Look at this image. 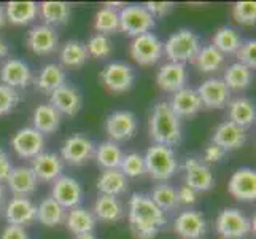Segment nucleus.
<instances>
[{"instance_id":"f257e3e1","label":"nucleus","mask_w":256,"mask_h":239,"mask_svg":"<svg viewBox=\"0 0 256 239\" xmlns=\"http://www.w3.org/2000/svg\"><path fill=\"white\" fill-rule=\"evenodd\" d=\"M128 220L136 239H154L166 226V215L152 198L144 193H134L128 204Z\"/></svg>"},{"instance_id":"f03ea898","label":"nucleus","mask_w":256,"mask_h":239,"mask_svg":"<svg viewBox=\"0 0 256 239\" xmlns=\"http://www.w3.org/2000/svg\"><path fill=\"white\" fill-rule=\"evenodd\" d=\"M150 137L154 144L174 147L182 142V121L172 112L169 102H158L150 117Z\"/></svg>"},{"instance_id":"7ed1b4c3","label":"nucleus","mask_w":256,"mask_h":239,"mask_svg":"<svg viewBox=\"0 0 256 239\" xmlns=\"http://www.w3.org/2000/svg\"><path fill=\"white\" fill-rule=\"evenodd\" d=\"M144 159L146 174L152 175L154 180H169L176 174V169H178V161H176L174 148L166 145L153 144L146 150Z\"/></svg>"},{"instance_id":"20e7f679","label":"nucleus","mask_w":256,"mask_h":239,"mask_svg":"<svg viewBox=\"0 0 256 239\" xmlns=\"http://www.w3.org/2000/svg\"><path fill=\"white\" fill-rule=\"evenodd\" d=\"M200 39L190 29H182L172 34L164 43V55L169 63L184 64L186 61H194L200 50Z\"/></svg>"},{"instance_id":"39448f33","label":"nucleus","mask_w":256,"mask_h":239,"mask_svg":"<svg viewBox=\"0 0 256 239\" xmlns=\"http://www.w3.org/2000/svg\"><path fill=\"white\" fill-rule=\"evenodd\" d=\"M120 16V31L128 34L129 37L148 34L154 28V18L144 5H124L118 12Z\"/></svg>"},{"instance_id":"423d86ee","label":"nucleus","mask_w":256,"mask_h":239,"mask_svg":"<svg viewBox=\"0 0 256 239\" xmlns=\"http://www.w3.org/2000/svg\"><path fill=\"white\" fill-rule=\"evenodd\" d=\"M216 231L223 239H242L252 231V220L236 207H228L216 217Z\"/></svg>"},{"instance_id":"0eeeda50","label":"nucleus","mask_w":256,"mask_h":239,"mask_svg":"<svg viewBox=\"0 0 256 239\" xmlns=\"http://www.w3.org/2000/svg\"><path fill=\"white\" fill-rule=\"evenodd\" d=\"M164 55V43L154 34L148 32L130 42V56L140 66H153Z\"/></svg>"},{"instance_id":"6e6552de","label":"nucleus","mask_w":256,"mask_h":239,"mask_svg":"<svg viewBox=\"0 0 256 239\" xmlns=\"http://www.w3.org/2000/svg\"><path fill=\"white\" fill-rule=\"evenodd\" d=\"M104 86L112 93H126L136 82V72L124 63H110L100 72Z\"/></svg>"},{"instance_id":"1a4fd4ad","label":"nucleus","mask_w":256,"mask_h":239,"mask_svg":"<svg viewBox=\"0 0 256 239\" xmlns=\"http://www.w3.org/2000/svg\"><path fill=\"white\" fill-rule=\"evenodd\" d=\"M137 131V118L132 112L118 110L110 113L105 120V132L112 142H126L132 139Z\"/></svg>"},{"instance_id":"9d476101","label":"nucleus","mask_w":256,"mask_h":239,"mask_svg":"<svg viewBox=\"0 0 256 239\" xmlns=\"http://www.w3.org/2000/svg\"><path fill=\"white\" fill-rule=\"evenodd\" d=\"M83 187L74 177L60 175L59 179L52 182L51 198L54 199L58 204L62 206L66 210L78 207L83 201Z\"/></svg>"},{"instance_id":"9b49d317","label":"nucleus","mask_w":256,"mask_h":239,"mask_svg":"<svg viewBox=\"0 0 256 239\" xmlns=\"http://www.w3.org/2000/svg\"><path fill=\"white\" fill-rule=\"evenodd\" d=\"M12 147L18 156L34 159L45 148V136L35 128H21L12 137Z\"/></svg>"},{"instance_id":"f8f14e48","label":"nucleus","mask_w":256,"mask_h":239,"mask_svg":"<svg viewBox=\"0 0 256 239\" xmlns=\"http://www.w3.org/2000/svg\"><path fill=\"white\" fill-rule=\"evenodd\" d=\"M94 144L83 134L70 136L60 150V159L72 166H82L94 156Z\"/></svg>"},{"instance_id":"ddd939ff","label":"nucleus","mask_w":256,"mask_h":239,"mask_svg":"<svg viewBox=\"0 0 256 239\" xmlns=\"http://www.w3.org/2000/svg\"><path fill=\"white\" fill-rule=\"evenodd\" d=\"M28 48L38 56H46L54 53L59 47V35L54 28L46 24L34 26L28 32Z\"/></svg>"},{"instance_id":"4468645a","label":"nucleus","mask_w":256,"mask_h":239,"mask_svg":"<svg viewBox=\"0 0 256 239\" xmlns=\"http://www.w3.org/2000/svg\"><path fill=\"white\" fill-rule=\"evenodd\" d=\"M196 91L202 102V107L208 110L226 107L229 97H231V91L228 90L222 78H207Z\"/></svg>"},{"instance_id":"2eb2a0df","label":"nucleus","mask_w":256,"mask_h":239,"mask_svg":"<svg viewBox=\"0 0 256 239\" xmlns=\"http://www.w3.org/2000/svg\"><path fill=\"white\" fill-rule=\"evenodd\" d=\"M228 191L237 201L250 202L256 199V172L250 167L237 169L228 183Z\"/></svg>"},{"instance_id":"dca6fc26","label":"nucleus","mask_w":256,"mask_h":239,"mask_svg":"<svg viewBox=\"0 0 256 239\" xmlns=\"http://www.w3.org/2000/svg\"><path fill=\"white\" fill-rule=\"evenodd\" d=\"M5 218L8 225L28 226L37 220V206L29 198L14 196L6 202Z\"/></svg>"},{"instance_id":"f3484780","label":"nucleus","mask_w":256,"mask_h":239,"mask_svg":"<svg viewBox=\"0 0 256 239\" xmlns=\"http://www.w3.org/2000/svg\"><path fill=\"white\" fill-rule=\"evenodd\" d=\"M184 182L194 191H208L215 183L210 167L198 158H188L184 161Z\"/></svg>"},{"instance_id":"a211bd4d","label":"nucleus","mask_w":256,"mask_h":239,"mask_svg":"<svg viewBox=\"0 0 256 239\" xmlns=\"http://www.w3.org/2000/svg\"><path fill=\"white\" fill-rule=\"evenodd\" d=\"M30 169L34 175L37 177V180L42 182H54L62 175L64 171V161L60 159L59 155L51 152H42L32 159Z\"/></svg>"},{"instance_id":"6ab92c4d","label":"nucleus","mask_w":256,"mask_h":239,"mask_svg":"<svg viewBox=\"0 0 256 239\" xmlns=\"http://www.w3.org/2000/svg\"><path fill=\"white\" fill-rule=\"evenodd\" d=\"M206 229V218L198 210H183L174 222V231L183 239H199Z\"/></svg>"},{"instance_id":"aec40b11","label":"nucleus","mask_w":256,"mask_h":239,"mask_svg":"<svg viewBox=\"0 0 256 239\" xmlns=\"http://www.w3.org/2000/svg\"><path fill=\"white\" fill-rule=\"evenodd\" d=\"M0 80L2 85H6L18 90V88H28L32 82V70L21 59H6L0 69Z\"/></svg>"},{"instance_id":"412c9836","label":"nucleus","mask_w":256,"mask_h":239,"mask_svg":"<svg viewBox=\"0 0 256 239\" xmlns=\"http://www.w3.org/2000/svg\"><path fill=\"white\" fill-rule=\"evenodd\" d=\"M245 140H246V131L231 121H223L222 125H218L214 136H212V144L223 148L224 152L239 150L240 147H244Z\"/></svg>"},{"instance_id":"4be33fe9","label":"nucleus","mask_w":256,"mask_h":239,"mask_svg":"<svg viewBox=\"0 0 256 239\" xmlns=\"http://www.w3.org/2000/svg\"><path fill=\"white\" fill-rule=\"evenodd\" d=\"M188 72L184 64L167 63L164 64L156 75V83L166 93H176L186 86Z\"/></svg>"},{"instance_id":"5701e85b","label":"nucleus","mask_w":256,"mask_h":239,"mask_svg":"<svg viewBox=\"0 0 256 239\" xmlns=\"http://www.w3.org/2000/svg\"><path fill=\"white\" fill-rule=\"evenodd\" d=\"M50 104L60 115L75 117V115L82 110V96L75 88L64 85L50 94Z\"/></svg>"},{"instance_id":"b1692460","label":"nucleus","mask_w":256,"mask_h":239,"mask_svg":"<svg viewBox=\"0 0 256 239\" xmlns=\"http://www.w3.org/2000/svg\"><path fill=\"white\" fill-rule=\"evenodd\" d=\"M6 183L14 196L28 198L37 191L38 180H37V177L34 175L30 167L18 166L12 169L10 175H8V179H6Z\"/></svg>"},{"instance_id":"393cba45","label":"nucleus","mask_w":256,"mask_h":239,"mask_svg":"<svg viewBox=\"0 0 256 239\" xmlns=\"http://www.w3.org/2000/svg\"><path fill=\"white\" fill-rule=\"evenodd\" d=\"M169 105H170L172 112L178 118L194 117V115L199 113L202 109V102L198 96V91L192 90V88H188V86H184L180 91L174 93Z\"/></svg>"},{"instance_id":"a878e982","label":"nucleus","mask_w":256,"mask_h":239,"mask_svg":"<svg viewBox=\"0 0 256 239\" xmlns=\"http://www.w3.org/2000/svg\"><path fill=\"white\" fill-rule=\"evenodd\" d=\"M92 214L96 220H100L105 223H113L120 222L124 217V207L122 202L114 198V196H107V194H99L94 202Z\"/></svg>"},{"instance_id":"bb28decb","label":"nucleus","mask_w":256,"mask_h":239,"mask_svg":"<svg viewBox=\"0 0 256 239\" xmlns=\"http://www.w3.org/2000/svg\"><path fill=\"white\" fill-rule=\"evenodd\" d=\"M96 185H97V190H99L100 194L118 198L128 191L129 180L120 169H107L99 175Z\"/></svg>"},{"instance_id":"cd10ccee","label":"nucleus","mask_w":256,"mask_h":239,"mask_svg":"<svg viewBox=\"0 0 256 239\" xmlns=\"http://www.w3.org/2000/svg\"><path fill=\"white\" fill-rule=\"evenodd\" d=\"M34 126L38 132L45 134H52L56 132L60 126V121H62V115H60L52 105L48 104H40L34 112Z\"/></svg>"},{"instance_id":"c85d7f7f","label":"nucleus","mask_w":256,"mask_h":239,"mask_svg":"<svg viewBox=\"0 0 256 239\" xmlns=\"http://www.w3.org/2000/svg\"><path fill=\"white\" fill-rule=\"evenodd\" d=\"M66 226L68 228L70 233L76 234H84V233H92L96 228V217L91 210H88L82 206L68 209L66 212Z\"/></svg>"},{"instance_id":"c756f323","label":"nucleus","mask_w":256,"mask_h":239,"mask_svg":"<svg viewBox=\"0 0 256 239\" xmlns=\"http://www.w3.org/2000/svg\"><path fill=\"white\" fill-rule=\"evenodd\" d=\"M64 85H66V74L59 64L43 66L40 74L35 78V86L38 88V91L46 94H51L52 91H56L58 88Z\"/></svg>"},{"instance_id":"7c9ffc66","label":"nucleus","mask_w":256,"mask_h":239,"mask_svg":"<svg viewBox=\"0 0 256 239\" xmlns=\"http://www.w3.org/2000/svg\"><path fill=\"white\" fill-rule=\"evenodd\" d=\"M256 118L254 105L246 97H237L229 102V121L234 123L239 128L246 129L253 125Z\"/></svg>"},{"instance_id":"2f4dec72","label":"nucleus","mask_w":256,"mask_h":239,"mask_svg":"<svg viewBox=\"0 0 256 239\" xmlns=\"http://www.w3.org/2000/svg\"><path fill=\"white\" fill-rule=\"evenodd\" d=\"M5 16L12 24H29L38 16V5L35 2H10L5 7Z\"/></svg>"},{"instance_id":"473e14b6","label":"nucleus","mask_w":256,"mask_h":239,"mask_svg":"<svg viewBox=\"0 0 256 239\" xmlns=\"http://www.w3.org/2000/svg\"><path fill=\"white\" fill-rule=\"evenodd\" d=\"M96 161L100 167H104V171L107 169H120V164L122 161V150L118 144L112 142V140H105L100 145H97L94 150Z\"/></svg>"},{"instance_id":"72a5a7b5","label":"nucleus","mask_w":256,"mask_h":239,"mask_svg":"<svg viewBox=\"0 0 256 239\" xmlns=\"http://www.w3.org/2000/svg\"><path fill=\"white\" fill-rule=\"evenodd\" d=\"M72 8L66 2H42L38 5V15L43 18L46 26L67 24L70 20Z\"/></svg>"},{"instance_id":"f704fd0d","label":"nucleus","mask_w":256,"mask_h":239,"mask_svg":"<svg viewBox=\"0 0 256 239\" xmlns=\"http://www.w3.org/2000/svg\"><path fill=\"white\" fill-rule=\"evenodd\" d=\"M37 220L42 225L50 228L59 226L66 220V209L52 198H46L37 206Z\"/></svg>"},{"instance_id":"c9c22d12","label":"nucleus","mask_w":256,"mask_h":239,"mask_svg":"<svg viewBox=\"0 0 256 239\" xmlns=\"http://www.w3.org/2000/svg\"><path fill=\"white\" fill-rule=\"evenodd\" d=\"M252 78H253V70L245 67L244 64L239 63H234L231 64L224 72V77L222 78L224 85L228 86L229 91H242L246 90L252 83Z\"/></svg>"},{"instance_id":"e433bc0d","label":"nucleus","mask_w":256,"mask_h":239,"mask_svg":"<svg viewBox=\"0 0 256 239\" xmlns=\"http://www.w3.org/2000/svg\"><path fill=\"white\" fill-rule=\"evenodd\" d=\"M60 63L66 67H82L86 61H88V50L86 45L80 40H68L67 43H64L62 50H60Z\"/></svg>"},{"instance_id":"4c0bfd02","label":"nucleus","mask_w":256,"mask_h":239,"mask_svg":"<svg viewBox=\"0 0 256 239\" xmlns=\"http://www.w3.org/2000/svg\"><path fill=\"white\" fill-rule=\"evenodd\" d=\"M212 45L222 53V55H234L240 48L242 39L237 31H234L232 28H228V26H223V28H220L215 32Z\"/></svg>"},{"instance_id":"58836bf2","label":"nucleus","mask_w":256,"mask_h":239,"mask_svg":"<svg viewBox=\"0 0 256 239\" xmlns=\"http://www.w3.org/2000/svg\"><path fill=\"white\" fill-rule=\"evenodd\" d=\"M198 69L204 74H212L222 69L224 64V55H222L214 45H206L200 47L198 56L194 58Z\"/></svg>"},{"instance_id":"ea45409f","label":"nucleus","mask_w":256,"mask_h":239,"mask_svg":"<svg viewBox=\"0 0 256 239\" xmlns=\"http://www.w3.org/2000/svg\"><path fill=\"white\" fill-rule=\"evenodd\" d=\"M150 198H152V201L162 212L174 210V209H176L180 206L178 204V198H176V190L172 187V185H167V183L156 185Z\"/></svg>"},{"instance_id":"a19ab883","label":"nucleus","mask_w":256,"mask_h":239,"mask_svg":"<svg viewBox=\"0 0 256 239\" xmlns=\"http://www.w3.org/2000/svg\"><path fill=\"white\" fill-rule=\"evenodd\" d=\"M94 29L97 31V34H113L120 31V16H118V10L114 8H108L104 7L97 12L96 18H94Z\"/></svg>"},{"instance_id":"79ce46f5","label":"nucleus","mask_w":256,"mask_h":239,"mask_svg":"<svg viewBox=\"0 0 256 239\" xmlns=\"http://www.w3.org/2000/svg\"><path fill=\"white\" fill-rule=\"evenodd\" d=\"M86 50H88V56L96 58V59H105V58H108L113 51L112 40L108 39V35L96 34L90 39V42H88Z\"/></svg>"},{"instance_id":"37998d69","label":"nucleus","mask_w":256,"mask_h":239,"mask_svg":"<svg viewBox=\"0 0 256 239\" xmlns=\"http://www.w3.org/2000/svg\"><path fill=\"white\" fill-rule=\"evenodd\" d=\"M120 171L124 174L128 179H134V177H140L146 174L145 169V159L140 153H128L122 156V161L120 164Z\"/></svg>"},{"instance_id":"c03bdc74","label":"nucleus","mask_w":256,"mask_h":239,"mask_svg":"<svg viewBox=\"0 0 256 239\" xmlns=\"http://www.w3.org/2000/svg\"><path fill=\"white\" fill-rule=\"evenodd\" d=\"M232 18L244 26H253L256 23V4L254 2H237L232 7Z\"/></svg>"},{"instance_id":"a18cd8bd","label":"nucleus","mask_w":256,"mask_h":239,"mask_svg":"<svg viewBox=\"0 0 256 239\" xmlns=\"http://www.w3.org/2000/svg\"><path fill=\"white\" fill-rule=\"evenodd\" d=\"M21 101V96L13 88L0 83V117L8 115Z\"/></svg>"},{"instance_id":"49530a36","label":"nucleus","mask_w":256,"mask_h":239,"mask_svg":"<svg viewBox=\"0 0 256 239\" xmlns=\"http://www.w3.org/2000/svg\"><path fill=\"white\" fill-rule=\"evenodd\" d=\"M236 56H237V63L244 64L245 67L253 70L256 67V42L254 40L242 42V45L237 50Z\"/></svg>"},{"instance_id":"de8ad7c7","label":"nucleus","mask_w":256,"mask_h":239,"mask_svg":"<svg viewBox=\"0 0 256 239\" xmlns=\"http://www.w3.org/2000/svg\"><path fill=\"white\" fill-rule=\"evenodd\" d=\"M144 7L153 18H162L172 10L174 4H170V2H146Z\"/></svg>"},{"instance_id":"09e8293b","label":"nucleus","mask_w":256,"mask_h":239,"mask_svg":"<svg viewBox=\"0 0 256 239\" xmlns=\"http://www.w3.org/2000/svg\"><path fill=\"white\" fill-rule=\"evenodd\" d=\"M176 198H178V204L191 206L198 201V191L190 188L188 185H183V187L176 191Z\"/></svg>"},{"instance_id":"8fccbe9b","label":"nucleus","mask_w":256,"mask_h":239,"mask_svg":"<svg viewBox=\"0 0 256 239\" xmlns=\"http://www.w3.org/2000/svg\"><path fill=\"white\" fill-rule=\"evenodd\" d=\"M224 150L223 148H220L218 145L215 144H210L207 148H206V152H204V158H206V161L207 163H220L222 159L224 158Z\"/></svg>"},{"instance_id":"3c124183","label":"nucleus","mask_w":256,"mask_h":239,"mask_svg":"<svg viewBox=\"0 0 256 239\" xmlns=\"http://www.w3.org/2000/svg\"><path fill=\"white\" fill-rule=\"evenodd\" d=\"M2 239H29L28 233L22 226H16V225H6L4 233H2Z\"/></svg>"},{"instance_id":"603ef678","label":"nucleus","mask_w":256,"mask_h":239,"mask_svg":"<svg viewBox=\"0 0 256 239\" xmlns=\"http://www.w3.org/2000/svg\"><path fill=\"white\" fill-rule=\"evenodd\" d=\"M12 169H13V166H12L10 158H8V155L4 148H0V182L8 179Z\"/></svg>"},{"instance_id":"864d4df0","label":"nucleus","mask_w":256,"mask_h":239,"mask_svg":"<svg viewBox=\"0 0 256 239\" xmlns=\"http://www.w3.org/2000/svg\"><path fill=\"white\" fill-rule=\"evenodd\" d=\"M6 55H8V47H6V43L0 39V59L5 58Z\"/></svg>"},{"instance_id":"5fc2aeb1","label":"nucleus","mask_w":256,"mask_h":239,"mask_svg":"<svg viewBox=\"0 0 256 239\" xmlns=\"http://www.w3.org/2000/svg\"><path fill=\"white\" fill-rule=\"evenodd\" d=\"M6 23V16H5V8L0 7V28H4Z\"/></svg>"},{"instance_id":"6e6d98bb","label":"nucleus","mask_w":256,"mask_h":239,"mask_svg":"<svg viewBox=\"0 0 256 239\" xmlns=\"http://www.w3.org/2000/svg\"><path fill=\"white\" fill-rule=\"evenodd\" d=\"M74 239H97L94 233H84V234H76Z\"/></svg>"},{"instance_id":"4d7b16f0","label":"nucleus","mask_w":256,"mask_h":239,"mask_svg":"<svg viewBox=\"0 0 256 239\" xmlns=\"http://www.w3.org/2000/svg\"><path fill=\"white\" fill-rule=\"evenodd\" d=\"M5 202V190H4V185L0 182V206H2Z\"/></svg>"}]
</instances>
